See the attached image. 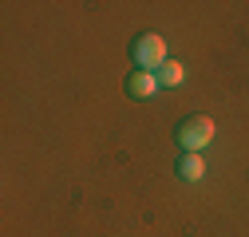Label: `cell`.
<instances>
[{
  "label": "cell",
  "instance_id": "obj_2",
  "mask_svg": "<svg viewBox=\"0 0 249 237\" xmlns=\"http://www.w3.org/2000/svg\"><path fill=\"white\" fill-rule=\"evenodd\" d=\"M174 138H178V146H182L186 154H198L202 146L213 138V118H206V115H190V118H182L178 131H174Z\"/></svg>",
  "mask_w": 249,
  "mask_h": 237
},
{
  "label": "cell",
  "instance_id": "obj_3",
  "mask_svg": "<svg viewBox=\"0 0 249 237\" xmlns=\"http://www.w3.org/2000/svg\"><path fill=\"white\" fill-rule=\"evenodd\" d=\"M159 87H162V83H159L154 71H135V75L127 79V95H131V99H150Z\"/></svg>",
  "mask_w": 249,
  "mask_h": 237
},
{
  "label": "cell",
  "instance_id": "obj_5",
  "mask_svg": "<svg viewBox=\"0 0 249 237\" xmlns=\"http://www.w3.org/2000/svg\"><path fill=\"white\" fill-rule=\"evenodd\" d=\"M154 75H159V83H162V87H178L186 71H182V64H174V59H166V64H162L159 71H154Z\"/></svg>",
  "mask_w": 249,
  "mask_h": 237
},
{
  "label": "cell",
  "instance_id": "obj_4",
  "mask_svg": "<svg viewBox=\"0 0 249 237\" xmlns=\"http://www.w3.org/2000/svg\"><path fill=\"white\" fill-rule=\"evenodd\" d=\"M202 174H206L202 154H186V151H182V158H178V178H182V182H198Z\"/></svg>",
  "mask_w": 249,
  "mask_h": 237
},
{
  "label": "cell",
  "instance_id": "obj_1",
  "mask_svg": "<svg viewBox=\"0 0 249 237\" xmlns=\"http://www.w3.org/2000/svg\"><path fill=\"white\" fill-rule=\"evenodd\" d=\"M131 59L139 71H159L166 64V40L159 32H142L135 44H131Z\"/></svg>",
  "mask_w": 249,
  "mask_h": 237
}]
</instances>
